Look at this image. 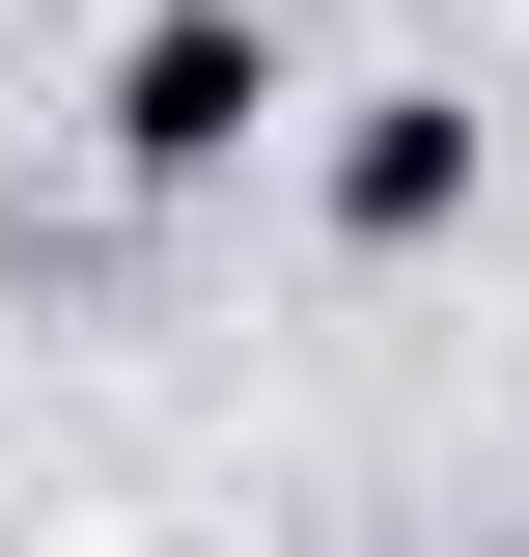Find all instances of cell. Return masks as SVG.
<instances>
[{"label":"cell","instance_id":"obj_2","mask_svg":"<svg viewBox=\"0 0 529 557\" xmlns=\"http://www.w3.org/2000/svg\"><path fill=\"white\" fill-rule=\"evenodd\" d=\"M473 223V84H362L334 112V251H446Z\"/></svg>","mask_w":529,"mask_h":557},{"label":"cell","instance_id":"obj_1","mask_svg":"<svg viewBox=\"0 0 529 557\" xmlns=\"http://www.w3.org/2000/svg\"><path fill=\"white\" fill-rule=\"evenodd\" d=\"M251 112H279V28H251V0H139V28H112V168H139V196L251 168Z\"/></svg>","mask_w":529,"mask_h":557}]
</instances>
